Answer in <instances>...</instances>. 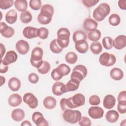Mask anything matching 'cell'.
I'll return each instance as SVG.
<instances>
[{"instance_id":"obj_48","label":"cell","mask_w":126,"mask_h":126,"mask_svg":"<svg viewBox=\"0 0 126 126\" xmlns=\"http://www.w3.org/2000/svg\"><path fill=\"white\" fill-rule=\"evenodd\" d=\"M78 123L81 126H90L92 125L91 120L85 116L81 117L80 120L78 122Z\"/></svg>"},{"instance_id":"obj_56","label":"cell","mask_w":126,"mask_h":126,"mask_svg":"<svg viewBox=\"0 0 126 126\" xmlns=\"http://www.w3.org/2000/svg\"><path fill=\"white\" fill-rule=\"evenodd\" d=\"M5 82V77L0 76V86H2L3 84H4Z\"/></svg>"},{"instance_id":"obj_5","label":"cell","mask_w":126,"mask_h":126,"mask_svg":"<svg viewBox=\"0 0 126 126\" xmlns=\"http://www.w3.org/2000/svg\"><path fill=\"white\" fill-rule=\"evenodd\" d=\"M88 70L86 67L82 64H78L73 69L70 78H74L79 81H82L87 76Z\"/></svg>"},{"instance_id":"obj_54","label":"cell","mask_w":126,"mask_h":126,"mask_svg":"<svg viewBox=\"0 0 126 126\" xmlns=\"http://www.w3.org/2000/svg\"><path fill=\"white\" fill-rule=\"evenodd\" d=\"M0 46H1V47H0V54H1V59H2L4 54L5 53L6 49H5L4 45L2 43H0Z\"/></svg>"},{"instance_id":"obj_10","label":"cell","mask_w":126,"mask_h":126,"mask_svg":"<svg viewBox=\"0 0 126 126\" xmlns=\"http://www.w3.org/2000/svg\"><path fill=\"white\" fill-rule=\"evenodd\" d=\"M32 120L37 126H47L48 122L44 118L42 114L39 112H35L32 115Z\"/></svg>"},{"instance_id":"obj_20","label":"cell","mask_w":126,"mask_h":126,"mask_svg":"<svg viewBox=\"0 0 126 126\" xmlns=\"http://www.w3.org/2000/svg\"><path fill=\"white\" fill-rule=\"evenodd\" d=\"M75 49L81 54L86 53L89 49V45L86 40H82L75 43Z\"/></svg>"},{"instance_id":"obj_19","label":"cell","mask_w":126,"mask_h":126,"mask_svg":"<svg viewBox=\"0 0 126 126\" xmlns=\"http://www.w3.org/2000/svg\"><path fill=\"white\" fill-rule=\"evenodd\" d=\"M116 104V99L111 94L106 95L103 98V105L106 109H112Z\"/></svg>"},{"instance_id":"obj_2","label":"cell","mask_w":126,"mask_h":126,"mask_svg":"<svg viewBox=\"0 0 126 126\" xmlns=\"http://www.w3.org/2000/svg\"><path fill=\"white\" fill-rule=\"evenodd\" d=\"M70 33L69 30L65 28H61L57 32V41L59 46L63 49L67 47L69 43Z\"/></svg>"},{"instance_id":"obj_45","label":"cell","mask_w":126,"mask_h":126,"mask_svg":"<svg viewBox=\"0 0 126 126\" xmlns=\"http://www.w3.org/2000/svg\"><path fill=\"white\" fill-rule=\"evenodd\" d=\"M117 110L120 114H124L126 113V100L118 101Z\"/></svg>"},{"instance_id":"obj_1","label":"cell","mask_w":126,"mask_h":126,"mask_svg":"<svg viewBox=\"0 0 126 126\" xmlns=\"http://www.w3.org/2000/svg\"><path fill=\"white\" fill-rule=\"evenodd\" d=\"M110 7L107 3H101L93 11V16L96 21H103L105 18L109 14Z\"/></svg>"},{"instance_id":"obj_16","label":"cell","mask_w":126,"mask_h":126,"mask_svg":"<svg viewBox=\"0 0 126 126\" xmlns=\"http://www.w3.org/2000/svg\"><path fill=\"white\" fill-rule=\"evenodd\" d=\"M37 30L38 29L33 27H26L23 30V34L25 38L28 39L36 38L37 37Z\"/></svg>"},{"instance_id":"obj_17","label":"cell","mask_w":126,"mask_h":126,"mask_svg":"<svg viewBox=\"0 0 126 126\" xmlns=\"http://www.w3.org/2000/svg\"><path fill=\"white\" fill-rule=\"evenodd\" d=\"M98 24L96 21L92 18L86 19L83 23V28L88 32H92L96 29Z\"/></svg>"},{"instance_id":"obj_7","label":"cell","mask_w":126,"mask_h":126,"mask_svg":"<svg viewBox=\"0 0 126 126\" xmlns=\"http://www.w3.org/2000/svg\"><path fill=\"white\" fill-rule=\"evenodd\" d=\"M80 81L74 78H70L66 84H64L62 88L63 94L77 90L80 85Z\"/></svg>"},{"instance_id":"obj_12","label":"cell","mask_w":126,"mask_h":126,"mask_svg":"<svg viewBox=\"0 0 126 126\" xmlns=\"http://www.w3.org/2000/svg\"><path fill=\"white\" fill-rule=\"evenodd\" d=\"M88 114L94 119H99L103 116L104 110L99 106H91L88 110Z\"/></svg>"},{"instance_id":"obj_6","label":"cell","mask_w":126,"mask_h":126,"mask_svg":"<svg viewBox=\"0 0 126 126\" xmlns=\"http://www.w3.org/2000/svg\"><path fill=\"white\" fill-rule=\"evenodd\" d=\"M116 62V57L112 54L107 52L103 53L99 58V62L101 65L106 67L113 65Z\"/></svg>"},{"instance_id":"obj_51","label":"cell","mask_w":126,"mask_h":126,"mask_svg":"<svg viewBox=\"0 0 126 126\" xmlns=\"http://www.w3.org/2000/svg\"><path fill=\"white\" fill-rule=\"evenodd\" d=\"M118 101L122 100H126V91H123L120 92L117 98Z\"/></svg>"},{"instance_id":"obj_43","label":"cell","mask_w":126,"mask_h":126,"mask_svg":"<svg viewBox=\"0 0 126 126\" xmlns=\"http://www.w3.org/2000/svg\"><path fill=\"white\" fill-rule=\"evenodd\" d=\"M14 4L13 0H0V8L3 10L9 8Z\"/></svg>"},{"instance_id":"obj_41","label":"cell","mask_w":126,"mask_h":126,"mask_svg":"<svg viewBox=\"0 0 126 126\" xmlns=\"http://www.w3.org/2000/svg\"><path fill=\"white\" fill-rule=\"evenodd\" d=\"M52 17L45 16L40 13L37 16V21L39 24L42 25H47L51 22Z\"/></svg>"},{"instance_id":"obj_22","label":"cell","mask_w":126,"mask_h":126,"mask_svg":"<svg viewBox=\"0 0 126 126\" xmlns=\"http://www.w3.org/2000/svg\"><path fill=\"white\" fill-rule=\"evenodd\" d=\"M12 119L16 122H20L22 121L25 116V114L23 110L20 108L14 109L11 113Z\"/></svg>"},{"instance_id":"obj_24","label":"cell","mask_w":126,"mask_h":126,"mask_svg":"<svg viewBox=\"0 0 126 126\" xmlns=\"http://www.w3.org/2000/svg\"><path fill=\"white\" fill-rule=\"evenodd\" d=\"M5 19L6 22L9 24H14L17 19V13L15 9H11L5 14Z\"/></svg>"},{"instance_id":"obj_21","label":"cell","mask_w":126,"mask_h":126,"mask_svg":"<svg viewBox=\"0 0 126 126\" xmlns=\"http://www.w3.org/2000/svg\"><path fill=\"white\" fill-rule=\"evenodd\" d=\"M8 86L9 88L13 92L18 91L21 86V83L20 80L16 77H12L9 81L8 83Z\"/></svg>"},{"instance_id":"obj_53","label":"cell","mask_w":126,"mask_h":126,"mask_svg":"<svg viewBox=\"0 0 126 126\" xmlns=\"http://www.w3.org/2000/svg\"><path fill=\"white\" fill-rule=\"evenodd\" d=\"M118 6L120 9L125 10L126 9V0H120L118 1Z\"/></svg>"},{"instance_id":"obj_44","label":"cell","mask_w":126,"mask_h":126,"mask_svg":"<svg viewBox=\"0 0 126 126\" xmlns=\"http://www.w3.org/2000/svg\"><path fill=\"white\" fill-rule=\"evenodd\" d=\"M41 1L40 0H31L29 2L30 7L34 10H38L41 7Z\"/></svg>"},{"instance_id":"obj_23","label":"cell","mask_w":126,"mask_h":126,"mask_svg":"<svg viewBox=\"0 0 126 126\" xmlns=\"http://www.w3.org/2000/svg\"><path fill=\"white\" fill-rule=\"evenodd\" d=\"M43 104L44 107L46 109H52L56 106L57 101L54 97L48 96L44 99Z\"/></svg>"},{"instance_id":"obj_39","label":"cell","mask_w":126,"mask_h":126,"mask_svg":"<svg viewBox=\"0 0 126 126\" xmlns=\"http://www.w3.org/2000/svg\"><path fill=\"white\" fill-rule=\"evenodd\" d=\"M51 77L55 81H59L61 80L63 77V75L62 72L60 70V69L57 67V68L54 69L51 73Z\"/></svg>"},{"instance_id":"obj_33","label":"cell","mask_w":126,"mask_h":126,"mask_svg":"<svg viewBox=\"0 0 126 126\" xmlns=\"http://www.w3.org/2000/svg\"><path fill=\"white\" fill-rule=\"evenodd\" d=\"M49 47L51 52L55 54L60 53L63 49L58 44L57 41V39H54L51 42Z\"/></svg>"},{"instance_id":"obj_32","label":"cell","mask_w":126,"mask_h":126,"mask_svg":"<svg viewBox=\"0 0 126 126\" xmlns=\"http://www.w3.org/2000/svg\"><path fill=\"white\" fill-rule=\"evenodd\" d=\"M65 60L67 63L69 64H74L78 60V56L73 52H68L65 56Z\"/></svg>"},{"instance_id":"obj_31","label":"cell","mask_w":126,"mask_h":126,"mask_svg":"<svg viewBox=\"0 0 126 126\" xmlns=\"http://www.w3.org/2000/svg\"><path fill=\"white\" fill-rule=\"evenodd\" d=\"M91 51L95 55H98L102 50V46L99 42H93L90 46Z\"/></svg>"},{"instance_id":"obj_13","label":"cell","mask_w":126,"mask_h":126,"mask_svg":"<svg viewBox=\"0 0 126 126\" xmlns=\"http://www.w3.org/2000/svg\"><path fill=\"white\" fill-rule=\"evenodd\" d=\"M0 32L1 34L5 38L11 37L15 33L13 28L6 25L4 22L0 23Z\"/></svg>"},{"instance_id":"obj_28","label":"cell","mask_w":126,"mask_h":126,"mask_svg":"<svg viewBox=\"0 0 126 126\" xmlns=\"http://www.w3.org/2000/svg\"><path fill=\"white\" fill-rule=\"evenodd\" d=\"M14 4L16 9L22 12L26 11L28 7V2L26 0H16Z\"/></svg>"},{"instance_id":"obj_52","label":"cell","mask_w":126,"mask_h":126,"mask_svg":"<svg viewBox=\"0 0 126 126\" xmlns=\"http://www.w3.org/2000/svg\"><path fill=\"white\" fill-rule=\"evenodd\" d=\"M0 72L1 73H6L8 70V65H6L3 64L2 61H0Z\"/></svg>"},{"instance_id":"obj_8","label":"cell","mask_w":126,"mask_h":126,"mask_svg":"<svg viewBox=\"0 0 126 126\" xmlns=\"http://www.w3.org/2000/svg\"><path fill=\"white\" fill-rule=\"evenodd\" d=\"M23 101L32 109H34L38 106L37 98L31 93H27L24 95Z\"/></svg>"},{"instance_id":"obj_36","label":"cell","mask_w":126,"mask_h":126,"mask_svg":"<svg viewBox=\"0 0 126 126\" xmlns=\"http://www.w3.org/2000/svg\"><path fill=\"white\" fill-rule=\"evenodd\" d=\"M108 22L111 25L113 26H117L119 25L121 22L120 17L117 14H112L109 16Z\"/></svg>"},{"instance_id":"obj_4","label":"cell","mask_w":126,"mask_h":126,"mask_svg":"<svg viewBox=\"0 0 126 126\" xmlns=\"http://www.w3.org/2000/svg\"><path fill=\"white\" fill-rule=\"evenodd\" d=\"M82 117V114L79 110H73L68 109L64 111L63 118L67 123L70 124H76L79 122Z\"/></svg>"},{"instance_id":"obj_46","label":"cell","mask_w":126,"mask_h":126,"mask_svg":"<svg viewBox=\"0 0 126 126\" xmlns=\"http://www.w3.org/2000/svg\"><path fill=\"white\" fill-rule=\"evenodd\" d=\"M89 102L91 105L97 106L100 104V99L98 95H93L90 97Z\"/></svg>"},{"instance_id":"obj_15","label":"cell","mask_w":126,"mask_h":126,"mask_svg":"<svg viewBox=\"0 0 126 126\" xmlns=\"http://www.w3.org/2000/svg\"><path fill=\"white\" fill-rule=\"evenodd\" d=\"M126 46V36L125 35H119L113 41V46L118 50H121Z\"/></svg>"},{"instance_id":"obj_25","label":"cell","mask_w":126,"mask_h":126,"mask_svg":"<svg viewBox=\"0 0 126 126\" xmlns=\"http://www.w3.org/2000/svg\"><path fill=\"white\" fill-rule=\"evenodd\" d=\"M119 118L118 112L114 110H109L106 114V120L110 123H114L116 122Z\"/></svg>"},{"instance_id":"obj_3","label":"cell","mask_w":126,"mask_h":126,"mask_svg":"<svg viewBox=\"0 0 126 126\" xmlns=\"http://www.w3.org/2000/svg\"><path fill=\"white\" fill-rule=\"evenodd\" d=\"M43 51L42 48L39 47L34 48L31 53L30 62L31 64L35 68H39L42 64L43 61L42 57Z\"/></svg>"},{"instance_id":"obj_9","label":"cell","mask_w":126,"mask_h":126,"mask_svg":"<svg viewBox=\"0 0 126 126\" xmlns=\"http://www.w3.org/2000/svg\"><path fill=\"white\" fill-rule=\"evenodd\" d=\"M69 99L73 108L82 106L85 103V96L80 93L74 94L73 96L69 97Z\"/></svg>"},{"instance_id":"obj_14","label":"cell","mask_w":126,"mask_h":126,"mask_svg":"<svg viewBox=\"0 0 126 126\" xmlns=\"http://www.w3.org/2000/svg\"><path fill=\"white\" fill-rule=\"evenodd\" d=\"M17 51L21 55H25L30 50V45L28 42L24 40H20L17 42L15 45Z\"/></svg>"},{"instance_id":"obj_55","label":"cell","mask_w":126,"mask_h":126,"mask_svg":"<svg viewBox=\"0 0 126 126\" xmlns=\"http://www.w3.org/2000/svg\"><path fill=\"white\" fill-rule=\"evenodd\" d=\"M21 126H32V124L30 123V121H27V120H25V121H24L22 123V124H21Z\"/></svg>"},{"instance_id":"obj_37","label":"cell","mask_w":126,"mask_h":126,"mask_svg":"<svg viewBox=\"0 0 126 126\" xmlns=\"http://www.w3.org/2000/svg\"><path fill=\"white\" fill-rule=\"evenodd\" d=\"M60 106L63 111H65L68 109H73L71 105L69 98H63L60 100Z\"/></svg>"},{"instance_id":"obj_40","label":"cell","mask_w":126,"mask_h":126,"mask_svg":"<svg viewBox=\"0 0 126 126\" xmlns=\"http://www.w3.org/2000/svg\"><path fill=\"white\" fill-rule=\"evenodd\" d=\"M113 39L110 36L104 37L102 40L103 47L106 50H110L113 47Z\"/></svg>"},{"instance_id":"obj_38","label":"cell","mask_w":126,"mask_h":126,"mask_svg":"<svg viewBox=\"0 0 126 126\" xmlns=\"http://www.w3.org/2000/svg\"><path fill=\"white\" fill-rule=\"evenodd\" d=\"M50 63L45 61L43 62L42 64L40 67L37 68L38 72L41 74H47L50 69Z\"/></svg>"},{"instance_id":"obj_18","label":"cell","mask_w":126,"mask_h":126,"mask_svg":"<svg viewBox=\"0 0 126 126\" xmlns=\"http://www.w3.org/2000/svg\"><path fill=\"white\" fill-rule=\"evenodd\" d=\"M22 102V98L18 94H13L10 95L8 99L9 105L12 107H17Z\"/></svg>"},{"instance_id":"obj_50","label":"cell","mask_w":126,"mask_h":126,"mask_svg":"<svg viewBox=\"0 0 126 126\" xmlns=\"http://www.w3.org/2000/svg\"><path fill=\"white\" fill-rule=\"evenodd\" d=\"M29 81L32 84H36L39 81V77L35 73H31L28 76Z\"/></svg>"},{"instance_id":"obj_29","label":"cell","mask_w":126,"mask_h":126,"mask_svg":"<svg viewBox=\"0 0 126 126\" xmlns=\"http://www.w3.org/2000/svg\"><path fill=\"white\" fill-rule=\"evenodd\" d=\"M64 84L62 82L57 81L55 82L52 88V91L53 94L57 96H60L63 94L62 91V88Z\"/></svg>"},{"instance_id":"obj_35","label":"cell","mask_w":126,"mask_h":126,"mask_svg":"<svg viewBox=\"0 0 126 126\" xmlns=\"http://www.w3.org/2000/svg\"><path fill=\"white\" fill-rule=\"evenodd\" d=\"M88 36L89 39L93 42H96L98 41L101 37V32L99 30L96 29L94 31L90 32L88 34Z\"/></svg>"},{"instance_id":"obj_49","label":"cell","mask_w":126,"mask_h":126,"mask_svg":"<svg viewBox=\"0 0 126 126\" xmlns=\"http://www.w3.org/2000/svg\"><path fill=\"white\" fill-rule=\"evenodd\" d=\"M99 2V0H83L82 2L87 7H92L96 4Z\"/></svg>"},{"instance_id":"obj_27","label":"cell","mask_w":126,"mask_h":126,"mask_svg":"<svg viewBox=\"0 0 126 126\" xmlns=\"http://www.w3.org/2000/svg\"><path fill=\"white\" fill-rule=\"evenodd\" d=\"M54 13L53 6L49 4H46L42 6L40 9V13L49 17H52Z\"/></svg>"},{"instance_id":"obj_30","label":"cell","mask_w":126,"mask_h":126,"mask_svg":"<svg viewBox=\"0 0 126 126\" xmlns=\"http://www.w3.org/2000/svg\"><path fill=\"white\" fill-rule=\"evenodd\" d=\"M87 38V35L86 33L81 30H78L75 31L72 36V39L74 42L75 43L76 42L82 40H86Z\"/></svg>"},{"instance_id":"obj_11","label":"cell","mask_w":126,"mask_h":126,"mask_svg":"<svg viewBox=\"0 0 126 126\" xmlns=\"http://www.w3.org/2000/svg\"><path fill=\"white\" fill-rule=\"evenodd\" d=\"M18 59L17 54L13 50L8 51L5 54L4 58L1 59L3 64L8 65L11 63H15Z\"/></svg>"},{"instance_id":"obj_26","label":"cell","mask_w":126,"mask_h":126,"mask_svg":"<svg viewBox=\"0 0 126 126\" xmlns=\"http://www.w3.org/2000/svg\"><path fill=\"white\" fill-rule=\"evenodd\" d=\"M123 71L119 68L114 67L112 68L110 72V77L113 80L118 81L121 80L124 77Z\"/></svg>"},{"instance_id":"obj_47","label":"cell","mask_w":126,"mask_h":126,"mask_svg":"<svg viewBox=\"0 0 126 126\" xmlns=\"http://www.w3.org/2000/svg\"><path fill=\"white\" fill-rule=\"evenodd\" d=\"M63 73V76L68 75L70 72V68L68 65L65 63L60 64L57 66Z\"/></svg>"},{"instance_id":"obj_42","label":"cell","mask_w":126,"mask_h":126,"mask_svg":"<svg viewBox=\"0 0 126 126\" xmlns=\"http://www.w3.org/2000/svg\"><path fill=\"white\" fill-rule=\"evenodd\" d=\"M49 34V30L45 28L41 27L38 29L37 32V37H39L42 39H45L48 37Z\"/></svg>"},{"instance_id":"obj_34","label":"cell","mask_w":126,"mask_h":126,"mask_svg":"<svg viewBox=\"0 0 126 126\" xmlns=\"http://www.w3.org/2000/svg\"><path fill=\"white\" fill-rule=\"evenodd\" d=\"M20 18L23 23L28 24L32 21V17L31 13L29 11H25L21 13Z\"/></svg>"}]
</instances>
